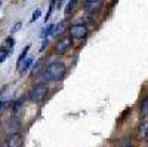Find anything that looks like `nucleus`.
Here are the masks:
<instances>
[{
    "instance_id": "obj_6",
    "label": "nucleus",
    "mask_w": 148,
    "mask_h": 147,
    "mask_svg": "<svg viewBox=\"0 0 148 147\" xmlns=\"http://www.w3.org/2000/svg\"><path fill=\"white\" fill-rule=\"evenodd\" d=\"M88 34V27L84 24H73L70 27V36L73 39H83Z\"/></svg>"
},
{
    "instance_id": "obj_3",
    "label": "nucleus",
    "mask_w": 148,
    "mask_h": 147,
    "mask_svg": "<svg viewBox=\"0 0 148 147\" xmlns=\"http://www.w3.org/2000/svg\"><path fill=\"white\" fill-rule=\"evenodd\" d=\"M71 43H73V37H71V36H64V37H61V39L56 40V43L53 46V52L56 55H64L70 49Z\"/></svg>"
},
{
    "instance_id": "obj_9",
    "label": "nucleus",
    "mask_w": 148,
    "mask_h": 147,
    "mask_svg": "<svg viewBox=\"0 0 148 147\" xmlns=\"http://www.w3.org/2000/svg\"><path fill=\"white\" fill-rule=\"evenodd\" d=\"M30 46H31V45H27L25 48H24V51L21 52V55H19V58H18V61H16V70H18V71L22 68V64L27 61V55H28V51H30Z\"/></svg>"
},
{
    "instance_id": "obj_4",
    "label": "nucleus",
    "mask_w": 148,
    "mask_h": 147,
    "mask_svg": "<svg viewBox=\"0 0 148 147\" xmlns=\"http://www.w3.org/2000/svg\"><path fill=\"white\" fill-rule=\"evenodd\" d=\"M21 129V122L16 116L9 117L5 124H3V131L6 135H12V134H18Z\"/></svg>"
},
{
    "instance_id": "obj_12",
    "label": "nucleus",
    "mask_w": 148,
    "mask_h": 147,
    "mask_svg": "<svg viewBox=\"0 0 148 147\" xmlns=\"http://www.w3.org/2000/svg\"><path fill=\"white\" fill-rule=\"evenodd\" d=\"M76 2L77 0H68V3L65 6V15H70L71 12L74 10V8H76Z\"/></svg>"
},
{
    "instance_id": "obj_18",
    "label": "nucleus",
    "mask_w": 148,
    "mask_h": 147,
    "mask_svg": "<svg viewBox=\"0 0 148 147\" xmlns=\"http://www.w3.org/2000/svg\"><path fill=\"white\" fill-rule=\"evenodd\" d=\"M8 104V101L6 100H2V101H0V113H2L3 112V108H5V106Z\"/></svg>"
},
{
    "instance_id": "obj_13",
    "label": "nucleus",
    "mask_w": 148,
    "mask_h": 147,
    "mask_svg": "<svg viewBox=\"0 0 148 147\" xmlns=\"http://www.w3.org/2000/svg\"><path fill=\"white\" fill-rule=\"evenodd\" d=\"M65 24H67V21H61L59 24H56L55 30H53V34H61V33H62L64 28H65Z\"/></svg>"
},
{
    "instance_id": "obj_14",
    "label": "nucleus",
    "mask_w": 148,
    "mask_h": 147,
    "mask_svg": "<svg viewBox=\"0 0 148 147\" xmlns=\"http://www.w3.org/2000/svg\"><path fill=\"white\" fill-rule=\"evenodd\" d=\"M31 64H33V59H31V58H27V61L22 64V68L19 70L21 75H24V73H27V71H28V68L31 67Z\"/></svg>"
},
{
    "instance_id": "obj_20",
    "label": "nucleus",
    "mask_w": 148,
    "mask_h": 147,
    "mask_svg": "<svg viewBox=\"0 0 148 147\" xmlns=\"http://www.w3.org/2000/svg\"><path fill=\"white\" fill-rule=\"evenodd\" d=\"M86 2H93V0H84V3H86Z\"/></svg>"
},
{
    "instance_id": "obj_19",
    "label": "nucleus",
    "mask_w": 148,
    "mask_h": 147,
    "mask_svg": "<svg viewBox=\"0 0 148 147\" xmlns=\"http://www.w3.org/2000/svg\"><path fill=\"white\" fill-rule=\"evenodd\" d=\"M145 141H147V143H148V134H147V137H145Z\"/></svg>"
},
{
    "instance_id": "obj_15",
    "label": "nucleus",
    "mask_w": 148,
    "mask_h": 147,
    "mask_svg": "<svg viewBox=\"0 0 148 147\" xmlns=\"http://www.w3.org/2000/svg\"><path fill=\"white\" fill-rule=\"evenodd\" d=\"M40 15H42V10H40V9H36V10L33 12V17H31L30 22H34V21H37V19L40 18Z\"/></svg>"
},
{
    "instance_id": "obj_7",
    "label": "nucleus",
    "mask_w": 148,
    "mask_h": 147,
    "mask_svg": "<svg viewBox=\"0 0 148 147\" xmlns=\"http://www.w3.org/2000/svg\"><path fill=\"white\" fill-rule=\"evenodd\" d=\"M22 144H24V137L19 132L8 135L6 140L3 141V147H22Z\"/></svg>"
},
{
    "instance_id": "obj_16",
    "label": "nucleus",
    "mask_w": 148,
    "mask_h": 147,
    "mask_svg": "<svg viewBox=\"0 0 148 147\" xmlns=\"http://www.w3.org/2000/svg\"><path fill=\"white\" fill-rule=\"evenodd\" d=\"M21 26H22V22H16V24H15V26H14V27H12V30H10V33H12V34H14V33H16V31H18V30L21 28Z\"/></svg>"
},
{
    "instance_id": "obj_1",
    "label": "nucleus",
    "mask_w": 148,
    "mask_h": 147,
    "mask_svg": "<svg viewBox=\"0 0 148 147\" xmlns=\"http://www.w3.org/2000/svg\"><path fill=\"white\" fill-rule=\"evenodd\" d=\"M67 73V67L64 63H61V61H53L51 63L45 70L43 73L40 75V80L47 83V82H58L61 79H64Z\"/></svg>"
},
{
    "instance_id": "obj_21",
    "label": "nucleus",
    "mask_w": 148,
    "mask_h": 147,
    "mask_svg": "<svg viewBox=\"0 0 148 147\" xmlns=\"http://www.w3.org/2000/svg\"><path fill=\"white\" fill-rule=\"evenodd\" d=\"M0 5H2V3H0Z\"/></svg>"
},
{
    "instance_id": "obj_2",
    "label": "nucleus",
    "mask_w": 148,
    "mask_h": 147,
    "mask_svg": "<svg viewBox=\"0 0 148 147\" xmlns=\"http://www.w3.org/2000/svg\"><path fill=\"white\" fill-rule=\"evenodd\" d=\"M47 92H49L47 83L39 82V83H36L34 86L28 91V100L33 101V103H40V101H43L46 98Z\"/></svg>"
},
{
    "instance_id": "obj_11",
    "label": "nucleus",
    "mask_w": 148,
    "mask_h": 147,
    "mask_svg": "<svg viewBox=\"0 0 148 147\" xmlns=\"http://www.w3.org/2000/svg\"><path fill=\"white\" fill-rule=\"evenodd\" d=\"M139 112H141V116H142V117L148 116V97L144 98V100L141 101V104H139Z\"/></svg>"
},
{
    "instance_id": "obj_10",
    "label": "nucleus",
    "mask_w": 148,
    "mask_h": 147,
    "mask_svg": "<svg viewBox=\"0 0 148 147\" xmlns=\"http://www.w3.org/2000/svg\"><path fill=\"white\" fill-rule=\"evenodd\" d=\"M147 134H148V122H142V124L138 126L136 137H138V138H145Z\"/></svg>"
},
{
    "instance_id": "obj_8",
    "label": "nucleus",
    "mask_w": 148,
    "mask_h": 147,
    "mask_svg": "<svg viewBox=\"0 0 148 147\" xmlns=\"http://www.w3.org/2000/svg\"><path fill=\"white\" fill-rule=\"evenodd\" d=\"M102 8V0H93V2H86L84 3V10L89 14H96L98 10Z\"/></svg>"
},
{
    "instance_id": "obj_17",
    "label": "nucleus",
    "mask_w": 148,
    "mask_h": 147,
    "mask_svg": "<svg viewBox=\"0 0 148 147\" xmlns=\"http://www.w3.org/2000/svg\"><path fill=\"white\" fill-rule=\"evenodd\" d=\"M21 103H22V101H21V98H19V100H16V101L14 103V107H12V108H14V110H18L19 106H21Z\"/></svg>"
},
{
    "instance_id": "obj_5",
    "label": "nucleus",
    "mask_w": 148,
    "mask_h": 147,
    "mask_svg": "<svg viewBox=\"0 0 148 147\" xmlns=\"http://www.w3.org/2000/svg\"><path fill=\"white\" fill-rule=\"evenodd\" d=\"M14 45H15V40L12 36H9V37L5 39L2 48H0V63H3V61L9 57V54L14 51Z\"/></svg>"
}]
</instances>
